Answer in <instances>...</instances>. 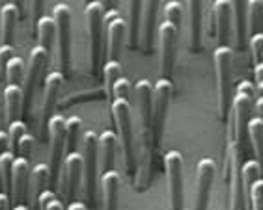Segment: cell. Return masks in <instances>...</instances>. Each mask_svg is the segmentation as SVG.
<instances>
[{
	"label": "cell",
	"instance_id": "1",
	"mask_svg": "<svg viewBox=\"0 0 263 210\" xmlns=\"http://www.w3.org/2000/svg\"><path fill=\"white\" fill-rule=\"evenodd\" d=\"M112 119L118 130L120 145H122L123 160H125V170L129 175H135L137 171V155H135V138H133V125H131V104L125 99L112 100Z\"/></svg>",
	"mask_w": 263,
	"mask_h": 210
},
{
	"label": "cell",
	"instance_id": "2",
	"mask_svg": "<svg viewBox=\"0 0 263 210\" xmlns=\"http://www.w3.org/2000/svg\"><path fill=\"white\" fill-rule=\"evenodd\" d=\"M241 143L233 136L230 123V141L226 151V165L230 179V210H245V182H243V164H241Z\"/></svg>",
	"mask_w": 263,
	"mask_h": 210
},
{
	"label": "cell",
	"instance_id": "3",
	"mask_svg": "<svg viewBox=\"0 0 263 210\" xmlns=\"http://www.w3.org/2000/svg\"><path fill=\"white\" fill-rule=\"evenodd\" d=\"M232 61L233 50L230 45H220L215 50V71H217L218 90V117L226 119L230 110V91H232Z\"/></svg>",
	"mask_w": 263,
	"mask_h": 210
},
{
	"label": "cell",
	"instance_id": "4",
	"mask_svg": "<svg viewBox=\"0 0 263 210\" xmlns=\"http://www.w3.org/2000/svg\"><path fill=\"white\" fill-rule=\"evenodd\" d=\"M172 97V82L166 78H159L153 86V104H152V147H159L164 132L168 104Z\"/></svg>",
	"mask_w": 263,
	"mask_h": 210
},
{
	"label": "cell",
	"instance_id": "5",
	"mask_svg": "<svg viewBox=\"0 0 263 210\" xmlns=\"http://www.w3.org/2000/svg\"><path fill=\"white\" fill-rule=\"evenodd\" d=\"M86 20L88 32H90V64L91 71L97 73L101 58L105 56L103 50V28H105V10L103 2H88L86 4Z\"/></svg>",
	"mask_w": 263,
	"mask_h": 210
},
{
	"label": "cell",
	"instance_id": "6",
	"mask_svg": "<svg viewBox=\"0 0 263 210\" xmlns=\"http://www.w3.org/2000/svg\"><path fill=\"white\" fill-rule=\"evenodd\" d=\"M252 100H254V86L252 82L241 80L237 84V90H235V95L232 100V129L235 140L241 143L243 140V134L247 130L248 121H250V112H252Z\"/></svg>",
	"mask_w": 263,
	"mask_h": 210
},
{
	"label": "cell",
	"instance_id": "7",
	"mask_svg": "<svg viewBox=\"0 0 263 210\" xmlns=\"http://www.w3.org/2000/svg\"><path fill=\"white\" fill-rule=\"evenodd\" d=\"M97 136L93 130H86L82 134V160H84V175H82V184H84V197L90 205L96 201V186H97Z\"/></svg>",
	"mask_w": 263,
	"mask_h": 210
},
{
	"label": "cell",
	"instance_id": "8",
	"mask_svg": "<svg viewBox=\"0 0 263 210\" xmlns=\"http://www.w3.org/2000/svg\"><path fill=\"white\" fill-rule=\"evenodd\" d=\"M164 170L168 179L170 210H183V155L179 151H168L164 155Z\"/></svg>",
	"mask_w": 263,
	"mask_h": 210
},
{
	"label": "cell",
	"instance_id": "9",
	"mask_svg": "<svg viewBox=\"0 0 263 210\" xmlns=\"http://www.w3.org/2000/svg\"><path fill=\"white\" fill-rule=\"evenodd\" d=\"M47 132L51 136V182H56L60 177V164L64 158V149H66V117L60 114L51 115L47 123Z\"/></svg>",
	"mask_w": 263,
	"mask_h": 210
},
{
	"label": "cell",
	"instance_id": "10",
	"mask_svg": "<svg viewBox=\"0 0 263 210\" xmlns=\"http://www.w3.org/2000/svg\"><path fill=\"white\" fill-rule=\"evenodd\" d=\"M49 60H51V54H49L43 47L37 45L30 50L28 71H26V78H25V90H23L26 108H32L35 88H37V84L41 82V76H43V73H45L47 65H49Z\"/></svg>",
	"mask_w": 263,
	"mask_h": 210
},
{
	"label": "cell",
	"instance_id": "11",
	"mask_svg": "<svg viewBox=\"0 0 263 210\" xmlns=\"http://www.w3.org/2000/svg\"><path fill=\"white\" fill-rule=\"evenodd\" d=\"M52 19L56 23V37L60 43V65L66 76L69 71L71 58V8L67 4H56L52 10Z\"/></svg>",
	"mask_w": 263,
	"mask_h": 210
},
{
	"label": "cell",
	"instance_id": "12",
	"mask_svg": "<svg viewBox=\"0 0 263 210\" xmlns=\"http://www.w3.org/2000/svg\"><path fill=\"white\" fill-rule=\"evenodd\" d=\"M176 39L177 28L168 20L159 25V52H161V78L170 80L176 64Z\"/></svg>",
	"mask_w": 263,
	"mask_h": 210
},
{
	"label": "cell",
	"instance_id": "13",
	"mask_svg": "<svg viewBox=\"0 0 263 210\" xmlns=\"http://www.w3.org/2000/svg\"><path fill=\"white\" fill-rule=\"evenodd\" d=\"M105 26H106V34H108V39H106V60H116L120 61V54H122V45H123V37H125L127 25L125 20L122 19V15L118 13L116 10H110L105 15Z\"/></svg>",
	"mask_w": 263,
	"mask_h": 210
},
{
	"label": "cell",
	"instance_id": "14",
	"mask_svg": "<svg viewBox=\"0 0 263 210\" xmlns=\"http://www.w3.org/2000/svg\"><path fill=\"white\" fill-rule=\"evenodd\" d=\"M215 171H217V165H215L213 158H202V160L198 162V170H196L198 188H196V199H194V210L209 208V195H211Z\"/></svg>",
	"mask_w": 263,
	"mask_h": 210
},
{
	"label": "cell",
	"instance_id": "15",
	"mask_svg": "<svg viewBox=\"0 0 263 210\" xmlns=\"http://www.w3.org/2000/svg\"><path fill=\"white\" fill-rule=\"evenodd\" d=\"M62 84H64V73L62 71H51L45 76V90H43V106H41V132L45 134L47 123L51 119L56 100L60 95Z\"/></svg>",
	"mask_w": 263,
	"mask_h": 210
},
{
	"label": "cell",
	"instance_id": "16",
	"mask_svg": "<svg viewBox=\"0 0 263 210\" xmlns=\"http://www.w3.org/2000/svg\"><path fill=\"white\" fill-rule=\"evenodd\" d=\"M64 195L67 199L75 201L79 186L82 182V175H84V160H82V153H69L66 155L64 160Z\"/></svg>",
	"mask_w": 263,
	"mask_h": 210
},
{
	"label": "cell",
	"instance_id": "17",
	"mask_svg": "<svg viewBox=\"0 0 263 210\" xmlns=\"http://www.w3.org/2000/svg\"><path fill=\"white\" fill-rule=\"evenodd\" d=\"M28 179H30V162L15 156L13 160V175H11V195H13V206L25 205V197L28 192Z\"/></svg>",
	"mask_w": 263,
	"mask_h": 210
},
{
	"label": "cell",
	"instance_id": "18",
	"mask_svg": "<svg viewBox=\"0 0 263 210\" xmlns=\"http://www.w3.org/2000/svg\"><path fill=\"white\" fill-rule=\"evenodd\" d=\"M99 182H101L105 210H118V205H120V173L116 170L103 171Z\"/></svg>",
	"mask_w": 263,
	"mask_h": 210
},
{
	"label": "cell",
	"instance_id": "19",
	"mask_svg": "<svg viewBox=\"0 0 263 210\" xmlns=\"http://www.w3.org/2000/svg\"><path fill=\"white\" fill-rule=\"evenodd\" d=\"M213 11L217 17V35L220 45H228L230 30H232V15H233V2L230 0H217L213 4Z\"/></svg>",
	"mask_w": 263,
	"mask_h": 210
},
{
	"label": "cell",
	"instance_id": "20",
	"mask_svg": "<svg viewBox=\"0 0 263 210\" xmlns=\"http://www.w3.org/2000/svg\"><path fill=\"white\" fill-rule=\"evenodd\" d=\"M19 19V8L15 2H6L0 8V30H2V45L13 47L15 37V26Z\"/></svg>",
	"mask_w": 263,
	"mask_h": 210
},
{
	"label": "cell",
	"instance_id": "21",
	"mask_svg": "<svg viewBox=\"0 0 263 210\" xmlns=\"http://www.w3.org/2000/svg\"><path fill=\"white\" fill-rule=\"evenodd\" d=\"M116 145H118V136L112 130H103L97 136V153L101 156L103 171L114 170V156H116Z\"/></svg>",
	"mask_w": 263,
	"mask_h": 210
},
{
	"label": "cell",
	"instance_id": "22",
	"mask_svg": "<svg viewBox=\"0 0 263 210\" xmlns=\"http://www.w3.org/2000/svg\"><path fill=\"white\" fill-rule=\"evenodd\" d=\"M23 88L19 84H8L4 88V106H6V121L13 123L15 119H19L21 106H23Z\"/></svg>",
	"mask_w": 263,
	"mask_h": 210
},
{
	"label": "cell",
	"instance_id": "23",
	"mask_svg": "<svg viewBox=\"0 0 263 210\" xmlns=\"http://www.w3.org/2000/svg\"><path fill=\"white\" fill-rule=\"evenodd\" d=\"M159 4L157 0H152V2H144V10H146V17L142 19V32H140V37H142V50L144 52H149L153 45V26H155V15H157V10H159Z\"/></svg>",
	"mask_w": 263,
	"mask_h": 210
},
{
	"label": "cell",
	"instance_id": "24",
	"mask_svg": "<svg viewBox=\"0 0 263 210\" xmlns=\"http://www.w3.org/2000/svg\"><path fill=\"white\" fill-rule=\"evenodd\" d=\"M51 180V171H49V164H35L30 170V179H28V194L35 201L37 205V197L41 192L47 190V182Z\"/></svg>",
	"mask_w": 263,
	"mask_h": 210
},
{
	"label": "cell",
	"instance_id": "25",
	"mask_svg": "<svg viewBox=\"0 0 263 210\" xmlns=\"http://www.w3.org/2000/svg\"><path fill=\"white\" fill-rule=\"evenodd\" d=\"M202 10L203 2H200V0L189 2V13H191V49L194 52L202 50Z\"/></svg>",
	"mask_w": 263,
	"mask_h": 210
},
{
	"label": "cell",
	"instance_id": "26",
	"mask_svg": "<svg viewBox=\"0 0 263 210\" xmlns=\"http://www.w3.org/2000/svg\"><path fill=\"white\" fill-rule=\"evenodd\" d=\"M35 30H37V41H40V47L51 54L52 43L56 39V23L51 15H41L37 17V23H35Z\"/></svg>",
	"mask_w": 263,
	"mask_h": 210
},
{
	"label": "cell",
	"instance_id": "27",
	"mask_svg": "<svg viewBox=\"0 0 263 210\" xmlns=\"http://www.w3.org/2000/svg\"><path fill=\"white\" fill-rule=\"evenodd\" d=\"M144 11V2L140 0H133L129 2V47L138 45V37H140V17Z\"/></svg>",
	"mask_w": 263,
	"mask_h": 210
},
{
	"label": "cell",
	"instance_id": "28",
	"mask_svg": "<svg viewBox=\"0 0 263 210\" xmlns=\"http://www.w3.org/2000/svg\"><path fill=\"white\" fill-rule=\"evenodd\" d=\"M248 138L254 147V153L258 156V162L263 167V119L261 117H250L247 125Z\"/></svg>",
	"mask_w": 263,
	"mask_h": 210
},
{
	"label": "cell",
	"instance_id": "29",
	"mask_svg": "<svg viewBox=\"0 0 263 210\" xmlns=\"http://www.w3.org/2000/svg\"><path fill=\"white\" fill-rule=\"evenodd\" d=\"M13 160L15 155L11 151L0 153V180L4 186V194H11V175H13Z\"/></svg>",
	"mask_w": 263,
	"mask_h": 210
},
{
	"label": "cell",
	"instance_id": "30",
	"mask_svg": "<svg viewBox=\"0 0 263 210\" xmlns=\"http://www.w3.org/2000/svg\"><path fill=\"white\" fill-rule=\"evenodd\" d=\"M81 125L82 121L77 115H71L69 119H66V155L77 151V143L81 138Z\"/></svg>",
	"mask_w": 263,
	"mask_h": 210
},
{
	"label": "cell",
	"instance_id": "31",
	"mask_svg": "<svg viewBox=\"0 0 263 210\" xmlns=\"http://www.w3.org/2000/svg\"><path fill=\"white\" fill-rule=\"evenodd\" d=\"M233 11H235V39H237L239 49L245 47V35H247V2H233Z\"/></svg>",
	"mask_w": 263,
	"mask_h": 210
},
{
	"label": "cell",
	"instance_id": "32",
	"mask_svg": "<svg viewBox=\"0 0 263 210\" xmlns=\"http://www.w3.org/2000/svg\"><path fill=\"white\" fill-rule=\"evenodd\" d=\"M122 65L116 60H106L103 64V78H105V93L110 95L112 86L116 84L118 78H122Z\"/></svg>",
	"mask_w": 263,
	"mask_h": 210
},
{
	"label": "cell",
	"instance_id": "33",
	"mask_svg": "<svg viewBox=\"0 0 263 210\" xmlns=\"http://www.w3.org/2000/svg\"><path fill=\"white\" fill-rule=\"evenodd\" d=\"M247 11H248V26L252 34H259L263 26V0H252L247 2Z\"/></svg>",
	"mask_w": 263,
	"mask_h": 210
},
{
	"label": "cell",
	"instance_id": "34",
	"mask_svg": "<svg viewBox=\"0 0 263 210\" xmlns=\"http://www.w3.org/2000/svg\"><path fill=\"white\" fill-rule=\"evenodd\" d=\"M4 71H6V76H8L10 84H19V82L23 80V76H25V61H23V58H19V56H13V58L8 61Z\"/></svg>",
	"mask_w": 263,
	"mask_h": 210
},
{
	"label": "cell",
	"instance_id": "35",
	"mask_svg": "<svg viewBox=\"0 0 263 210\" xmlns=\"http://www.w3.org/2000/svg\"><path fill=\"white\" fill-rule=\"evenodd\" d=\"M248 190V197H250V206L252 210H263V179L256 180L252 184L245 186Z\"/></svg>",
	"mask_w": 263,
	"mask_h": 210
},
{
	"label": "cell",
	"instance_id": "36",
	"mask_svg": "<svg viewBox=\"0 0 263 210\" xmlns=\"http://www.w3.org/2000/svg\"><path fill=\"white\" fill-rule=\"evenodd\" d=\"M25 134H26L25 121L15 119L13 123H10V129H8V140H10V149H11V153H15V151H17V143H19V140Z\"/></svg>",
	"mask_w": 263,
	"mask_h": 210
},
{
	"label": "cell",
	"instance_id": "37",
	"mask_svg": "<svg viewBox=\"0 0 263 210\" xmlns=\"http://www.w3.org/2000/svg\"><path fill=\"white\" fill-rule=\"evenodd\" d=\"M181 15H183V8L179 2H176V0H172V2H166V6H164V17L172 26H176L177 30L181 28Z\"/></svg>",
	"mask_w": 263,
	"mask_h": 210
},
{
	"label": "cell",
	"instance_id": "38",
	"mask_svg": "<svg viewBox=\"0 0 263 210\" xmlns=\"http://www.w3.org/2000/svg\"><path fill=\"white\" fill-rule=\"evenodd\" d=\"M261 179V164L258 160H247L243 164V182L245 186L252 184Z\"/></svg>",
	"mask_w": 263,
	"mask_h": 210
},
{
	"label": "cell",
	"instance_id": "39",
	"mask_svg": "<svg viewBox=\"0 0 263 210\" xmlns=\"http://www.w3.org/2000/svg\"><path fill=\"white\" fill-rule=\"evenodd\" d=\"M37 206L40 210H66L60 201L56 199V194L52 190L41 192V195L37 197Z\"/></svg>",
	"mask_w": 263,
	"mask_h": 210
},
{
	"label": "cell",
	"instance_id": "40",
	"mask_svg": "<svg viewBox=\"0 0 263 210\" xmlns=\"http://www.w3.org/2000/svg\"><path fill=\"white\" fill-rule=\"evenodd\" d=\"M129 93H131V82L127 80L125 76H122V78H118V82L114 86H112V91H110V99H125L129 100Z\"/></svg>",
	"mask_w": 263,
	"mask_h": 210
},
{
	"label": "cell",
	"instance_id": "41",
	"mask_svg": "<svg viewBox=\"0 0 263 210\" xmlns=\"http://www.w3.org/2000/svg\"><path fill=\"white\" fill-rule=\"evenodd\" d=\"M248 47H250V54H252V61H254V64L261 61V56H263V32L250 35Z\"/></svg>",
	"mask_w": 263,
	"mask_h": 210
},
{
	"label": "cell",
	"instance_id": "42",
	"mask_svg": "<svg viewBox=\"0 0 263 210\" xmlns=\"http://www.w3.org/2000/svg\"><path fill=\"white\" fill-rule=\"evenodd\" d=\"M32 151H34V136L26 132V134L19 140V143H17V153H19L23 158L28 160V158L32 156Z\"/></svg>",
	"mask_w": 263,
	"mask_h": 210
},
{
	"label": "cell",
	"instance_id": "43",
	"mask_svg": "<svg viewBox=\"0 0 263 210\" xmlns=\"http://www.w3.org/2000/svg\"><path fill=\"white\" fill-rule=\"evenodd\" d=\"M13 47L11 45H2L0 43V71L6 69V65H8V61L13 58Z\"/></svg>",
	"mask_w": 263,
	"mask_h": 210
},
{
	"label": "cell",
	"instance_id": "44",
	"mask_svg": "<svg viewBox=\"0 0 263 210\" xmlns=\"http://www.w3.org/2000/svg\"><path fill=\"white\" fill-rule=\"evenodd\" d=\"M8 145H10V140H8V132L0 130V153L8 151Z\"/></svg>",
	"mask_w": 263,
	"mask_h": 210
},
{
	"label": "cell",
	"instance_id": "45",
	"mask_svg": "<svg viewBox=\"0 0 263 210\" xmlns=\"http://www.w3.org/2000/svg\"><path fill=\"white\" fill-rule=\"evenodd\" d=\"M0 210H10V195L0 192Z\"/></svg>",
	"mask_w": 263,
	"mask_h": 210
},
{
	"label": "cell",
	"instance_id": "46",
	"mask_svg": "<svg viewBox=\"0 0 263 210\" xmlns=\"http://www.w3.org/2000/svg\"><path fill=\"white\" fill-rule=\"evenodd\" d=\"M254 76H256V80H258V82L263 80V61L254 64Z\"/></svg>",
	"mask_w": 263,
	"mask_h": 210
},
{
	"label": "cell",
	"instance_id": "47",
	"mask_svg": "<svg viewBox=\"0 0 263 210\" xmlns=\"http://www.w3.org/2000/svg\"><path fill=\"white\" fill-rule=\"evenodd\" d=\"M66 210H88V206H86V203H82V201H71L69 203V206H67Z\"/></svg>",
	"mask_w": 263,
	"mask_h": 210
},
{
	"label": "cell",
	"instance_id": "48",
	"mask_svg": "<svg viewBox=\"0 0 263 210\" xmlns=\"http://www.w3.org/2000/svg\"><path fill=\"white\" fill-rule=\"evenodd\" d=\"M256 110H258V117H261L263 119V97H259L258 100H256Z\"/></svg>",
	"mask_w": 263,
	"mask_h": 210
},
{
	"label": "cell",
	"instance_id": "49",
	"mask_svg": "<svg viewBox=\"0 0 263 210\" xmlns=\"http://www.w3.org/2000/svg\"><path fill=\"white\" fill-rule=\"evenodd\" d=\"M11 210H30L26 205H17V206H13Z\"/></svg>",
	"mask_w": 263,
	"mask_h": 210
},
{
	"label": "cell",
	"instance_id": "50",
	"mask_svg": "<svg viewBox=\"0 0 263 210\" xmlns=\"http://www.w3.org/2000/svg\"><path fill=\"white\" fill-rule=\"evenodd\" d=\"M258 91H259V95L263 97V80H261V82H258Z\"/></svg>",
	"mask_w": 263,
	"mask_h": 210
},
{
	"label": "cell",
	"instance_id": "51",
	"mask_svg": "<svg viewBox=\"0 0 263 210\" xmlns=\"http://www.w3.org/2000/svg\"><path fill=\"white\" fill-rule=\"evenodd\" d=\"M261 61H263V56H261Z\"/></svg>",
	"mask_w": 263,
	"mask_h": 210
}]
</instances>
